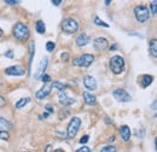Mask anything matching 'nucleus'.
<instances>
[{"instance_id":"nucleus-12","label":"nucleus","mask_w":157,"mask_h":152,"mask_svg":"<svg viewBox=\"0 0 157 152\" xmlns=\"http://www.w3.org/2000/svg\"><path fill=\"white\" fill-rule=\"evenodd\" d=\"M90 41H91V39H90V36H88L87 34H80V35L76 37V45H77L79 47L86 46Z\"/></svg>"},{"instance_id":"nucleus-24","label":"nucleus","mask_w":157,"mask_h":152,"mask_svg":"<svg viewBox=\"0 0 157 152\" xmlns=\"http://www.w3.org/2000/svg\"><path fill=\"white\" fill-rule=\"evenodd\" d=\"M9 139H10V134L7 133V130L0 129V140H9Z\"/></svg>"},{"instance_id":"nucleus-34","label":"nucleus","mask_w":157,"mask_h":152,"mask_svg":"<svg viewBox=\"0 0 157 152\" xmlns=\"http://www.w3.org/2000/svg\"><path fill=\"white\" fill-rule=\"evenodd\" d=\"M5 105H6V100L2 95H0V108H4Z\"/></svg>"},{"instance_id":"nucleus-29","label":"nucleus","mask_w":157,"mask_h":152,"mask_svg":"<svg viewBox=\"0 0 157 152\" xmlns=\"http://www.w3.org/2000/svg\"><path fill=\"white\" fill-rule=\"evenodd\" d=\"M41 79H42V82H44V83H47V82L51 81L50 75H46V74H42V75H41Z\"/></svg>"},{"instance_id":"nucleus-18","label":"nucleus","mask_w":157,"mask_h":152,"mask_svg":"<svg viewBox=\"0 0 157 152\" xmlns=\"http://www.w3.org/2000/svg\"><path fill=\"white\" fill-rule=\"evenodd\" d=\"M154 81V77L151 75H144L141 77V86L143 87H149Z\"/></svg>"},{"instance_id":"nucleus-17","label":"nucleus","mask_w":157,"mask_h":152,"mask_svg":"<svg viewBox=\"0 0 157 152\" xmlns=\"http://www.w3.org/2000/svg\"><path fill=\"white\" fill-rule=\"evenodd\" d=\"M11 128H12V123L9 121V120H6V118H4V117L0 116V129H2V130H9V129H11Z\"/></svg>"},{"instance_id":"nucleus-28","label":"nucleus","mask_w":157,"mask_h":152,"mask_svg":"<svg viewBox=\"0 0 157 152\" xmlns=\"http://www.w3.org/2000/svg\"><path fill=\"white\" fill-rule=\"evenodd\" d=\"M116 151V147L115 146H105V147H103L100 152H115Z\"/></svg>"},{"instance_id":"nucleus-35","label":"nucleus","mask_w":157,"mask_h":152,"mask_svg":"<svg viewBox=\"0 0 157 152\" xmlns=\"http://www.w3.org/2000/svg\"><path fill=\"white\" fill-rule=\"evenodd\" d=\"M88 139H90V136H88V135H85V136H82V138H81L80 143H81V144H86V143L88 141Z\"/></svg>"},{"instance_id":"nucleus-31","label":"nucleus","mask_w":157,"mask_h":152,"mask_svg":"<svg viewBox=\"0 0 157 152\" xmlns=\"http://www.w3.org/2000/svg\"><path fill=\"white\" fill-rule=\"evenodd\" d=\"M76 152H91V149L87 147V146H82L81 149H77Z\"/></svg>"},{"instance_id":"nucleus-3","label":"nucleus","mask_w":157,"mask_h":152,"mask_svg":"<svg viewBox=\"0 0 157 152\" xmlns=\"http://www.w3.org/2000/svg\"><path fill=\"white\" fill-rule=\"evenodd\" d=\"M80 125H81V120H80L79 117L71 118V121L69 122V124H68V129H66V132H68V138H69V139H74V138L76 136Z\"/></svg>"},{"instance_id":"nucleus-25","label":"nucleus","mask_w":157,"mask_h":152,"mask_svg":"<svg viewBox=\"0 0 157 152\" xmlns=\"http://www.w3.org/2000/svg\"><path fill=\"white\" fill-rule=\"evenodd\" d=\"M34 51H35V45H34V42H33V41H30V44H29V52H30L29 64H31V61H33V55H34Z\"/></svg>"},{"instance_id":"nucleus-36","label":"nucleus","mask_w":157,"mask_h":152,"mask_svg":"<svg viewBox=\"0 0 157 152\" xmlns=\"http://www.w3.org/2000/svg\"><path fill=\"white\" fill-rule=\"evenodd\" d=\"M61 58H62L63 61H68V58H69V55L66 53V52H64V53H62V56H61Z\"/></svg>"},{"instance_id":"nucleus-15","label":"nucleus","mask_w":157,"mask_h":152,"mask_svg":"<svg viewBox=\"0 0 157 152\" xmlns=\"http://www.w3.org/2000/svg\"><path fill=\"white\" fill-rule=\"evenodd\" d=\"M51 92V86H44L40 91L36 92V98L37 99H45Z\"/></svg>"},{"instance_id":"nucleus-20","label":"nucleus","mask_w":157,"mask_h":152,"mask_svg":"<svg viewBox=\"0 0 157 152\" xmlns=\"http://www.w3.org/2000/svg\"><path fill=\"white\" fill-rule=\"evenodd\" d=\"M35 29L39 34H44L46 31V26H45V23L42 21H37L36 24H35Z\"/></svg>"},{"instance_id":"nucleus-30","label":"nucleus","mask_w":157,"mask_h":152,"mask_svg":"<svg viewBox=\"0 0 157 152\" xmlns=\"http://www.w3.org/2000/svg\"><path fill=\"white\" fill-rule=\"evenodd\" d=\"M5 2L7 5H18L21 2V0H5Z\"/></svg>"},{"instance_id":"nucleus-19","label":"nucleus","mask_w":157,"mask_h":152,"mask_svg":"<svg viewBox=\"0 0 157 152\" xmlns=\"http://www.w3.org/2000/svg\"><path fill=\"white\" fill-rule=\"evenodd\" d=\"M150 53H151L154 57H157V41H156V39L150 40Z\"/></svg>"},{"instance_id":"nucleus-27","label":"nucleus","mask_w":157,"mask_h":152,"mask_svg":"<svg viewBox=\"0 0 157 152\" xmlns=\"http://www.w3.org/2000/svg\"><path fill=\"white\" fill-rule=\"evenodd\" d=\"M150 7H151V13H152V15H156V12H157V0H154V1L151 2Z\"/></svg>"},{"instance_id":"nucleus-33","label":"nucleus","mask_w":157,"mask_h":152,"mask_svg":"<svg viewBox=\"0 0 157 152\" xmlns=\"http://www.w3.org/2000/svg\"><path fill=\"white\" fill-rule=\"evenodd\" d=\"M5 57H7V58H13V51H12V50H9V51L5 53Z\"/></svg>"},{"instance_id":"nucleus-9","label":"nucleus","mask_w":157,"mask_h":152,"mask_svg":"<svg viewBox=\"0 0 157 152\" xmlns=\"http://www.w3.org/2000/svg\"><path fill=\"white\" fill-rule=\"evenodd\" d=\"M58 100H59V104L64 105V106H70V105H73L75 103V99L69 97L65 91H59V93H58Z\"/></svg>"},{"instance_id":"nucleus-40","label":"nucleus","mask_w":157,"mask_h":152,"mask_svg":"<svg viewBox=\"0 0 157 152\" xmlns=\"http://www.w3.org/2000/svg\"><path fill=\"white\" fill-rule=\"evenodd\" d=\"M110 2H111V0H105V5H110Z\"/></svg>"},{"instance_id":"nucleus-7","label":"nucleus","mask_w":157,"mask_h":152,"mask_svg":"<svg viewBox=\"0 0 157 152\" xmlns=\"http://www.w3.org/2000/svg\"><path fill=\"white\" fill-rule=\"evenodd\" d=\"M112 95H114V98H115L117 101L128 103V101H130V100H132V97L128 94V92L125 91V90H121V88L115 90V91L112 92Z\"/></svg>"},{"instance_id":"nucleus-13","label":"nucleus","mask_w":157,"mask_h":152,"mask_svg":"<svg viewBox=\"0 0 157 152\" xmlns=\"http://www.w3.org/2000/svg\"><path fill=\"white\" fill-rule=\"evenodd\" d=\"M47 64H48V58H44L41 63H40V66H39V69H37V72L35 74V79H40L41 77V75L45 72V70H46V68H47Z\"/></svg>"},{"instance_id":"nucleus-11","label":"nucleus","mask_w":157,"mask_h":152,"mask_svg":"<svg viewBox=\"0 0 157 152\" xmlns=\"http://www.w3.org/2000/svg\"><path fill=\"white\" fill-rule=\"evenodd\" d=\"M108 45H109V42L105 37H97L93 41V46L97 51H103V50L108 48Z\"/></svg>"},{"instance_id":"nucleus-2","label":"nucleus","mask_w":157,"mask_h":152,"mask_svg":"<svg viewBox=\"0 0 157 152\" xmlns=\"http://www.w3.org/2000/svg\"><path fill=\"white\" fill-rule=\"evenodd\" d=\"M109 65H110V70L115 75H120L125 70V59L121 56H114L112 58H110Z\"/></svg>"},{"instance_id":"nucleus-39","label":"nucleus","mask_w":157,"mask_h":152,"mask_svg":"<svg viewBox=\"0 0 157 152\" xmlns=\"http://www.w3.org/2000/svg\"><path fill=\"white\" fill-rule=\"evenodd\" d=\"M48 115H50V114H48V112H45V114H44V115H42V117H45V118H46V117H48Z\"/></svg>"},{"instance_id":"nucleus-23","label":"nucleus","mask_w":157,"mask_h":152,"mask_svg":"<svg viewBox=\"0 0 157 152\" xmlns=\"http://www.w3.org/2000/svg\"><path fill=\"white\" fill-rule=\"evenodd\" d=\"M93 22L97 24V26H99V27H105V28H109V24L108 23H105V22H103L99 17H94Z\"/></svg>"},{"instance_id":"nucleus-8","label":"nucleus","mask_w":157,"mask_h":152,"mask_svg":"<svg viewBox=\"0 0 157 152\" xmlns=\"http://www.w3.org/2000/svg\"><path fill=\"white\" fill-rule=\"evenodd\" d=\"M5 74L10 75V76H22V75L26 74V70L21 65H13V66L6 68L5 69Z\"/></svg>"},{"instance_id":"nucleus-41","label":"nucleus","mask_w":157,"mask_h":152,"mask_svg":"<svg viewBox=\"0 0 157 152\" xmlns=\"http://www.w3.org/2000/svg\"><path fill=\"white\" fill-rule=\"evenodd\" d=\"M2 34H4V33H2V30L0 29V36H2Z\"/></svg>"},{"instance_id":"nucleus-32","label":"nucleus","mask_w":157,"mask_h":152,"mask_svg":"<svg viewBox=\"0 0 157 152\" xmlns=\"http://www.w3.org/2000/svg\"><path fill=\"white\" fill-rule=\"evenodd\" d=\"M45 109L47 110V112H48V114H53V108H52V105H51V104H47V105L45 106Z\"/></svg>"},{"instance_id":"nucleus-14","label":"nucleus","mask_w":157,"mask_h":152,"mask_svg":"<svg viewBox=\"0 0 157 152\" xmlns=\"http://www.w3.org/2000/svg\"><path fill=\"white\" fill-rule=\"evenodd\" d=\"M120 135L122 136L123 141H126V143L129 141V139H130V129H129L128 125H122L120 128Z\"/></svg>"},{"instance_id":"nucleus-38","label":"nucleus","mask_w":157,"mask_h":152,"mask_svg":"<svg viewBox=\"0 0 157 152\" xmlns=\"http://www.w3.org/2000/svg\"><path fill=\"white\" fill-rule=\"evenodd\" d=\"M109 141H110V143H114V141H115V136H111V138H109Z\"/></svg>"},{"instance_id":"nucleus-16","label":"nucleus","mask_w":157,"mask_h":152,"mask_svg":"<svg viewBox=\"0 0 157 152\" xmlns=\"http://www.w3.org/2000/svg\"><path fill=\"white\" fill-rule=\"evenodd\" d=\"M84 100L87 105H94L95 104V97L90 92H84Z\"/></svg>"},{"instance_id":"nucleus-5","label":"nucleus","mask_w":157,"mask_h":152,"mask_svg":"<svg viewBox=\"0 0 157 152\" xmlns=\"http://www.w3.org/2000/svg\"><path fill=\"white\" fill-rule=\"evenodd\" d=\"M93 62H94L93 55L85 53V55H82V56L79 57V58H75V59L73 61V64H74L75 66H84V68H87V66H90Z\"/></svg>"},{"instance_id":"nucleus-26","label":"nucleus","mask_w":157,"mask_h":152,"mask_svg":"<svg viewBox=\"0 0 157 152\" xmlns=\"http://www.w3.org/2000/svg\"><path fill=\"white\" fill-rule=\"evenodd\" d=\"M55 47H56V45H55L53 41H48V42L46 44V50H47V52H52V51L55 50Z\"/></svg>"},{"instance_id":"nucleus-1","label":"nucleus","mask_w":157,"mask_h":152,"mask_svg":"<svg viewBox=\"0 0 157 152\" xmlns=\"http://www.w3.org/2000/svg\"><path fill=\"white\" fill-rule=\"evenodd\" d=\"M29 35H30V31H29L28 26H26L22 22L16 23V26L13 27V36L18 41H26V40H28L29 39Z\"/></svg>"},{"instance_id":"nucleus-4","label":"nucleus","mask_w":157,"mask_h":152,"mask_svg":"<svg viewBox=\"0 0 157 152\" xmlns=\"http://www.w3.org/2000/svg\"><path fill=\"white\" fill-rule=\"evenodd\" d=\"M62 29L64 33H68V34H74L79 30V23L76 19L74 18H66L64 19L62 23Z\"/></svg>"},{"instance_id":"nucleus-37","label":"nucleus","mask_w":157,"mask_h":152,"mask_svg":"<svg viewBox=\"0 0 157 152\" xmlns=\"http://www.w3.org/2000/svg\"><path fill=\"white\" fill-rule=\"evenodd\" d=\"M52 4H53L55 6H59V5L62 4V0H52Z\"/></svg>"},{"instance_id":"nucleus-22","label":"nucleus","mask_w":157,"mask_h":152,"mask_svg":"<svg viewBox=\"0 0 157 152\" xmlns=\"http://www.w3.org/2000/svg\"><path fill=\"white\" fill-rule=\"evenodd\" d=\"M51 88H56L58 91H65L66 86L64 83H62V82H59V81H55V82L51 83Z\"/></svg>"},{"instance_id":"nucleus-6","label":"nucleus","mask_w":157,"mask_h":152,"mask_svg":"<svg viewBox=\"0 0 157 152\" xmlns=\"http://www.w3.org/2000/svg\"><path fill=\"white\" fill-rule=\"evenodd\" d=\"M134 15H135L137 21L140 22V23L146 22L149 19V17H150V12H149L148 7L146 6H141V5L140 6H137L134 9Z\"/></svg>"},{"instance_id":"nucleus-10","label":"nucleus","mask_w":157,"mask_h":152,"mask_svg":"<svg viewBox=\"0 0 157 152\" xmlns=\"http://www.w3.org/2000/svg\"><path fill=\"white\" fill-rule=\"evenodd\" d=\"M84 86L88 91H94V90H97V81H95L93 76L87 75V76L84 77Z\"/></svg>"},{"instance_id":"nucleus-21","label":"nucleus","mask_w":157,"mask_h":152,"mask_svg":"<svg viewBox=\"0 0 157 152\" xmlns=\"http://www.w3.org/2000/svg\"><path fill=\"white\" fill-rule=\"evenodd\" d=\"M29 101H30V98H22V99H20V100L16 103V109H22V108H24Z\"/></svg>"}]
</instances>
